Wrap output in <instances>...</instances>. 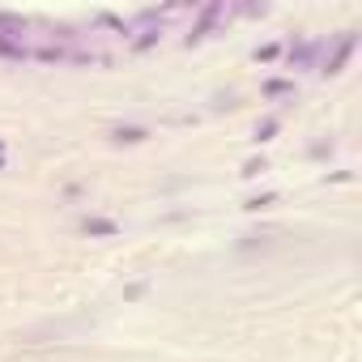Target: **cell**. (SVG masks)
Returning <instances> with one entry per match:
<instances>
[{
  "instance_id": "52a82bcc",
  "label": "cell",
  "mask_w": 362,
  "mask_h": 362,
  "mask_svg": "<svg viewBox=\"0 0 362 362\" xmlns=\"http://www.w3.org/2000/svg\"><path fill=\"white\" fill-rule=\"evenodd\" d=\"M273 132H277V119H264V124L256 128V141H273Z\"/></svg>"
},
{
  "instance_id": "3957f363",
  "label": "cell",
  "mask_w": 362,
  "mask_h": 362,
  "mask_svg": "<svg viewBox=\"0 0 362 362\" xmlns=\"http://www.w3.org/2000/svg\"><path fill=\"white\" fill-rule=\"evenodd\" d=\"M0 56H5V60H21V56H30V52H26V43H21V39L0 30Z\"/></svg>"
},
{
  "instance_id": "5b68a950",
  "label": "cell",
  "mask_w": 362,
  "mask_h": 362,
  "mask_svg": "<svg viewBox=\"0 0 362 362\" xmlns=\"http://www.w3.org/2000/svg\"><path fill=\"white\" fill-rule=\"evenodd\" d=\"M311 60H316V43H303V47L290 52V64H294V68H307Z\"/></svg>"
},
{
  "instance_id": "6da1fadb",
  "label": "cell",
  "mask_w": 362,
  "mask_h": 362,
  "mask_svg": "<svg viewBox=\"0 0 362 362\" xmlns=\"http://www.w3.org/2000/svg\"><path fill=\"white\" fill-rule=\"evenodd\" d=\"M226 13H230V9L222 5V0H213V5H205V9H201V17H197V26H192V34H188V47H192V43H201V39H205V34H209V30L217 26V21L226 17Z\"/></svg>"
},
{
  "instance_id": "277c9868",
  "label": "cell",
  "mask_w": 362,
  "mask_h": 362,
  "mask_svg": "<svg viewBox=\"0 0 362 362\" xmlns=\"http://www.w3.org/2000/svg\"><path fill=\"white\" fill-rule=\"evenodd\" d=\"M81 230H86V234H115L119 226H115V222H107V217H86Z\"/></svg>"
},
{
  "instance_id": "7a4b0ae2",
  "label": "cell",
  "mask_w": 362,
  "mask_h": 362,
  "mask_svg": "<svg viewBox=\"0 0 362 362\" xmlns=\"http://www.w3.org/2000/svg\"><path fill=\"white\" fill-rule=\"evenodd\" d=\"M354 47H358V34H354V30H345V34H341V43H336L332 52L324 56V68H320V72H328V77H332V72H341V68H345V60L354 56Z\"/></svg>"
},
{
  "instance_id": "8992f818",
  "label": "cell",
  "mask_w": 362,
  "mask_h": 362,
  "mask_svg": "<svg viewBox=\"0 0 362 362\" xmlns=\"http://www.w3.org/2000/svg\"><path fill=\"white\" fill-rule=\"evenodd\" d=\"M111 137H115V141H145L150 132H145V128H115Z\"/></svg>"
}]
</instances>
